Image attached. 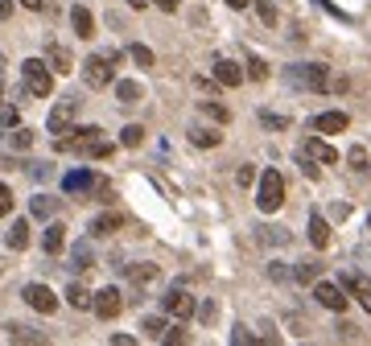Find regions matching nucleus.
Returning a JSON list of instances; mask_svg holds the SVG:
<instances>
[{"label":"nucleus","mask_w":371,"mask_h":346,"mask_svg":"<svg viewBox=\"0 0 371 346\" xmlns=\"http://www.w3.org/2000/svg\"><path fill=\"white\" fill-rule=\"evenodd\" d=\"M58 153H78V157H91V161H107L112 144L103 140V132L95 124H87V128H74V136H58Z\"/></svg>","instance_id":"f257e3e1"},{"label":"nucleus","mask_w":371,"mask_h":346,"mask_svg":"<svg viewBox=\"0 0 371 346\" xmlns=\"http://www.w3.org/2000/svg\"><path fill=\"white\" fill-rule=\"evenodd\" d=\"M281 202H285V177L277 169H264L256 182V206L264 215H273V210H281Z\"/></svg>","instance_id":"f03ea898"},{"label":"nucleus","mask_w":371,"mask_h":346,"mask_svg":"<svg viewBox=\"0 0 371 346\" xmlns=\"http://www.w3.org/2000/svg\"><path fill=\"white\" fill-rule=\"evenodd\" d=\"M45 66H50V62H41V58H29V62H21L25 91H29V95H37V99H45V95L54 91V74H50Z\"/></svg>","instance_id":"7ed1b4c3"},{"label":"nucleus","mask_w":371,"mask_h":346,"mask_svg":"<svg viewBox=\"0 0 371 346\" xmlns=\"http://www.w3.org/2000/svg\"><path fill=\"white\" fill-rule=\"evenodd\" d=\"M285 78H289V83H297V87H306V91H326V87H330V70H326L322 62H301V66H289V70H285Z\"/></svg>","instance_id":"20e7f679"},{"label":"nucleus","mask_w":371,"mask_h":346,"mask_svg":"<svg viewBox=\"0 0 371 346\" xmlns=\"http://www.w3.org/2000/svg\"><path fill=\"white\" fill-rule=\"evenodd\" d=\"M112 78H116V62H112L107 54H91V58L83 62V83H87V87L99 91V87H107Z\"/></svg>","instance_id":"39448f33"},{"label":"nucleus","mask_w":371,"mask_h":346,"mask_svg":"<svg viewBox=\"0 0 371 346\" xmlns=\"http://www.w3.org/2000/svg\"><path fill=\"white\" fill-rule=\"evenodd\" d=\"M62 190H66V194H74V198H78V194H103V190H107V182H103L99 173H91V169H74V173H66V177H62Z\"/></svg>","instance_id":"423d86ee"},{"label":"nucleus","mask_w":371,"mask_h":346,"mask_svg":"<svg viewBox=\"0 0 371 346\" xmlns=\"http://www.w3.org/2000/svg\"><path fill=\"white\" fill-rule=\"evenodd\" d=\"M314 297H318V305H322V310H335V314H343V310H347V289H343V285L314 281Z\"/></svg>","instance_id":"0eeeda50"},{"label":"nucleus","mask_w":371,"mask_h":346,"mask_svg":"<svg viewBox=\"0 0 371 346\" xmlns=\"http://www.w3.org/2000/svg\"><path fill=\"white\" fill-rule=\"evenodd\" d=\"M78 116V99L70 95V99H62V103H54V111H50V120H45V132H66L70 128V120Z\"/></svg>","instance_id":"6e6552de"},{"label":"nucleus","mask_w":371,"mask_h":346,"mask_svg":"<svg viewBox=\"0 0 371 346\" xmlns=\"http://www.w3.org/2000/svg\"><path fill=\"white\" fill-rule=\"evenodd\" d=\"M21 297H25V305H29V310H37V314H54V310H58V297H54L45 285H25V289H21Z\"/></svg>","instance_id":"1a4fd4ad"},{"label":"nucleus","mask_w":371,"mask_h":346,"mask_svg":"<svg viewBox=\"0 0 371 346\" xmlns=\"http://www.w3.org/2000/svg\"><path fill=\"white\" fill-rule=\"evenodd\" d=\"M339 285H343V289H347V293H351V297H355V301L371 314V281L363 277V272H343Z\"/></svg>","instance_id":"9d476101"},{"label":"nucleus","mask_w":371,"mask_h":346,"mask_svg":"<svg viewBox=\"0 0 371 346\" xmlns=\"http://www.w3.org/2000/svg\"><path fill=\"white\" fill-rule=\"evenodd\" d=\"M161 305H165V314H169V318H178V322L194 314V297H190L186 289H169V293L161 297Z\"/></svg>","instance_id":"9b49d317"},{"label":"nucleus","mask_w":371,"mask_h":346,"mask_svg":"<svg viewBox=\"0 0 371 346\" xmlns=\"http://www.w3.org/2000/svg\"><path fill=\"white\" fill-rule=\"evenodd\" d=\"M91 310L107 322V318H116L120 310H124V297H120V289H99L95 293V301H91Z\"/></svg>","instance_id":"f8f14e48"},{"label":"nucleus","mask_w":371,"mask_h":346,"mask_svg":"<svg viewBox=\"0 0 371 346\" xmlns=\"http://www.w3.org/2000/svg\"><path fill=\"white\" fill-rule=\"evenodd\" d=\"M244 74H248V70H240V62H231V58H219V62H215V83H219V87H240Z\"/></svg>","instance_id":"ddd939ff"},{"label":"nucleus","mask_w":371,"mask_h":346,"mask_svg":"<svg viewBox=\"0 0 371 346\" xmlns=\"http://www.w3.org/2000/svg\"><path fill=\"white\" fill-rule=\"evenodd\" d=\"M45 62H50V70H58V74H70V70H74L70 50H66V45H58V41H50V45H45Z\"/></svg>","instance_id":"4468645a"},{"label":"nucleus","mask_w":371,"mask_h":346,"mask_svg":"<svg viewBox=\"0 0 371 346\" xmlns=\"http://www.w3.org/2000/svg\"><path fill=\"white\" fill-rule=\"evenodd\" d=\"M301 153H306V157H314L318 165H335V161H339V149H330V144H326V140H318V136H310V140L301 144Z\"/></svg>","instance_id":"2eb2a0df"},{"label":"nucleus","mask_w":371,"mask_h":346,"mask_svg":"<svg viewBox=\"0 0 371 346\" xmlns=\"http://www.w3.org/2000/svg\"><path fill=\"white\" fill-rule=\"evenodd\" d=\"M310 244L314 248H330V223L322 219V210L310 215Z\"/></svg>","instance_id":"dca6fc26"},{"label":"nucleus","mask_w":371,"mask_h":346,"mask_svg":"<svg viewBox=\"0 0 371 346\" xmlns=\"http://www.w3.org/2000/svg\"><path fill=\"white\" fill-rule=\"evenodd\" d=\"M124 268H128V281H132L136 289L157 285V264H124Z\"/></svg>","instance_id":"f3484780"},{"label":"nucleus","mask_w":371,"mask_h":346,"mask_svg":"<svg viewBox=\"0 0 371 346\" xmlns=\"http://www.w3.org/2000/svg\"><path fill=\"white\" fill-rule=\"evenodd\" d=\"M351 120H347V111H322V116H314V128L318 132H343Z\"/></svg>","instance_id":"a211bd4d"},{"label":"nucleus","mask_w":371,"mask_h":346,"mask_svg":"<svg viewBox=\"0 0 371 346\" xmlns=\"http://www.w3.org/2000/svg\"><path fill=\"white\" fill-rule=\"evenodd\" d=\"M62 244H66V227H62V223H50V227H45V235H41L45 256H58V252H62Z\"/></svg>","instance_id":"6ab92c4d"},{"label":"nucleus","mask_w":371,"mask_h":346,"mask_svg":"<svg viewBox=\"0 0 371 346\" xmlns=\"http://www.w3.org/2000/svg\"><path fill=\"white\" fill-rule=\"evenodd\" d=\"M70 25H74V37H95V21L87 8H70Z\"/></svg>","instance_id":"aec40b11"},{"label":"nucleus","mask_w":371,"mask_h":346,"mask_svg":"<svg viewBox=\"0 0 371 346\" xmlns=\"http://www.w3.org/2000/svg\"><path fill=\"white\" fill-rule=\"evenodd\" d=\"M8 248H12V252H25V248H29V223H25V219H17V223L8 227Z\"/></svg>","instance_id":"412c9836"},{"label":"nucleus","mask_w":371,"mask_h":346,"mask_svg":"<svg viewBox=\"0 0 371 346\" xmlns=\"http://www.w3.org/2000/svg\"><path fill=\"white\" fill-rule=\"evenodd\" d=\"M70 260H74V268H78V272H87V268H95V256H91V244H87V239H78V244H74V256H70Z\"/></svg>","instance_id":"4be33fe9"},{"label":"nucleus","mask_w":371,"mask_h":346,"mask_svg":"<svg viewBox=\"0 0 371 346\" xmlns=\"http://www.w3.org/2000/svg\"><path fill=\"white\" fill-rule=\"evenodd\" d=\"M66 301H70L74 310H91V301H95V293H87L83 285H74V281H70V289H66Z\"/></svg>","instance_id":"5701e85b"},{"label":"nucleus","mask_w":371,"mask_h":346,"mask_svg":"<svg viewBox=\"0 0 371 346\" xmlns=\"http://www.w3.org/2000/svg\"><path fill=\"white\" fill-rule=\"evenodd\" d=\"M116 99H120V103H136V99H140V83L120 78V83H116Z\"/></svg>","instance_id":"b1692460"},{"label":"nucleus","mask_w":371,"mask_h":346,"mask_svg":"<svg viewBox=\"0 0 371 346\" xmlns=\"http://www.w3.org/2000/svg\"><path fill=\"white\" fill-rule=\"evenodd\" d=\"M29 210H33V215H37V219H50V215H54V210H58V198H50V194H37V198H33V206H29Z\"/></svg>","instance_id":"393cba45"},{"label":"nucleus","mask_w":371,"mask_h":346,"mask_svg":"<svg viewBox=\"0 0 371 346\" xmlns=\"http://www.w3.org/2000/svg\"><path fill=\"white\" fill-rule=\"evenodd\" d=\"M318 272H322V264H318V260H306V264H297V268H293V277H297L301 285H314V281H318Z\"/></svg>","instance_id":"a878e982"},{"label":"nucleus","mask_w":371,"mask_h":346,"mask_svg":"<svg viewBox=\"0 0 371 346\" xmlns=\"http://www.w3.org/2000/svg\"><path fill=\"white\" fill-rule=\"evenodd\" d=\"M190 140H194L198 149H215L223 136H219V132H211V128H194V132H190Z\"/></svg>","instance_id":"bb28decb"},{"label":"nucleus","mask_w":371,"mask_h":346,"mask_svg":"<svg viewBox=\"0 0 371 346\" xmlns=\"http://www.w3.org/2000/svg\"><path fill=\"white\" fill-rule=\"evenodd\" d=\"M120 223H124V219H120V215H99V219H95V223H91V231H95V235H112V231H116V227H120Z\"/></svg>","instance_id":"cd10ccee"},{"label":"nucleus","mask_w":371,"mask_h":346,"mask_svg":"<svg viewBox=\"0 0 371 346\" xmlns=\"http://www.w3.org/2000/svg\"><path fill=\"white\" fill-rule=\"evenodd\" d=\"M140 140H145V128H140V124H128V128L120 132V144H124V149H136Z\"/></svg>","instance_id":"c85d7f7f"},{"label":"nucleus","mask_w":371,"mask_h":346,"mask_svg":"<svg viewBox=\"0 0 371 346\" xmlns=\"http://www.w3.org/2000/svg\"><path fill=\"white\" fill-rule=\"evenodd\" d=\"M4 330H8V338H17V343H37V338H41V334H33V330L21 326V322H8Z\"/></svg>","instance_id":"c756f323"},{"label":"nucleus","mask_w":371,"mask_h":346,"mask_svg":"<svg viewBox=\"0 0 371 346\" xmlns=\"http://www.w3.org/2000/svg\"><path fill=\"white\" fill-rule=\"evenodd\" d=\"M248 78L264 83V78H268V62H264V58H248Z\"/></svg>","instance_id":"7c9ffc66"},{"label":"nucleus","mask_w":371,"mask_h":346,"mask_svg":"<svg viewBox=\"0 0 371 346\" xmlns=\"http://www.w3.org/2000/svg\"><path fill=\"white\" fill-rule=\"evenodd\" d=\"M140 326H145V334H149V338H157V343H161V334H165V318H145Z\"/></svg>","instance_id":"2f4dec72"},{"label":"nucleus","mask_w":371,"mask_h":346,"mask_svg":"<svg viewBox=\"0 0 371 346\" xmlns=\"http://www.w3.org/2000/svg\"><path fill=\"white\" fill-rule=\"evenodd\" d=\"M256 12H260L264 25H277V8H273V0H256Z\"/></svg>","instance_id":"473e14b6"},{"label":"nucleus","mask_w":371,"mask_h":346,"mask_svg":"<svg viewBox=\"0 0 371 346\" xmlns=\"http://www.w3.org/2000/svg\"><path fill=\"white\" fill-rule=\"evenodd\" d=\"M128 54H132V62H136V66H153V50H149V45H132Z\"/></svg>","instance_id":"72a5a7b5"},{"label":"nucleus","mask_w":371,"mask_h":346,"mask_svg":"<svg viewBox=\"0 0 371 346\" xmlns=\"http://www.w3.org/2000/svg\"><path fill=\"white\" fill-rule=\"evenodd\" d=\"M202 111H206L211 120H219V124H227V120H231V111H227L223 103H202Z\"/></svg>","instance_id":"f704fd0d"},{"label":"nucleus","mask_w":371,"mask_h":346,"mask_svg":"<svg viewBox=\"0 0 371 346\" xmlns=\"http://www.w3.org/2000/svg\"><path fill=\"white\" fill-rule=\"evenodd\" d=\"M347 161H351V169H368V149H363V144H355V149L347 153Z\"/></svg>","instance_id":"c9c22d12"},{"label":"nucleus","mask_w":371,"mask_h":346,"mask_svg":"<svg viewBox=\"0 0 371 346\" xmlns=\"http://www.w3.org/2000/svg\"><path fill=\"white\" fill-rule=\"evenodd\" d=\"M17 124H21V111H17V107H8V111H0V136H4L8 128H17Z\"/></svg>","instance_id":"e433bc0d"},{"label":"nucleus","mask_w":371,"mask_h":346,"mask_svg":"<svg viewBox=\"0 0 371 346\" xmlns=\"http://www.w3.org/2000/svg\"><path fill=\"white\" fill-rule=\"evenodd\" d=\"M260 124L264 128H289V120L285 116H273V111H260Z\"/></svg>","instance_id":"4c0bfd02"},{"label":"nucleus","mask_w":371,"mask_h":346,"mask_svg":"<svg viewBox=\"0 0 371 346\" xmlns=\"http://www.w3.org/2000/svg\"><path fill=\"white\" fill-rule=\"evenodd\" d=\"M12 144H17V149H29V144H33V132H29V128H17V132H12Z\"/></svg>","instance_id":"58836bf2"},{"label":"nucleus","mask_w":371,"mask_h":346,"mask_svg":"<svg viewBox=\"0 0 371 346\" xmlns=\"http://www.w3.org/2000/svg\"><path fill=\"white\" fill-rule=\"evenodd\" d=\"M235 182H240V186H252V182H256V169H252V165H240V169H235Z\"/></svg>","instance_id":"ea45409f"},{"label":"nucleus","mask_w":371,"mask_h":346,"mask_svg":"<svg viewBox=\"0 0 371 346\" xmlns=\"http://www.w3.org/2000/svg\"><path fill=\"white\" fill-rule=\"evenodd\" d=\"M260 231H264V239H268V244H289V235H285L281 227H260Z\"/></svg>","instance_id":"a19ab883"},{"label":"nucleus","mask_w":371,"mask_h":346,"mask_svg":"<svg viewBox=\"0 0 371 346\" xmlns=\"http://www.w3.org/2000/svg\"><path fill=\"white\" fill-rule=\"evenodd\" d=\"M8 210H12V194H8V186L0 182V219H4Z\"/></svg>","instance_id":"79ce46f5"},{"label":"nucleus","mask_w":371,"mask_h":346,"mask_svg":"<svg viewBox=\"0 0 371 346\" xmlns=\"http://www.w3.org/2000/svg\"><path fill=\"white\" fill-rule=\"evenodd\" d=\"M231 343H235V346H252V343H256V338H252L248 330H235V334H231Z\"/></svg>","instance_id":"37998d69"},{"label":"nucleus","mask_w":371,"mask_h":346,"mask_svg":"<svg viewBox=\"0 0 371 346\" xmlns=\"http://www.w3.org/2000/svg\"><path fill=\"white\" fill-rule=\"evenodd\" d=\"M29 173H33V177H37V182H45V177H50V173H54V169H50V165H33V169H29Z\"/></svg>","instance_id":"c03bdc74"},{"label":"nucleus","mask_w":371,"mask_h":346,"mask_svg":"<svg viewBox=\"0 0 371 346\" xmlns=\"http://www.w3.org/2000/svg\"><path fill=\"white\" fill-rule=\"evenodd\" d=\"M339 334H343V338H359V326H351V322H343V326H339Z\"/></svg>","instance_id":"a18cd8bd"},{"label":"nucleus","mask_w":371,"mask_h":346,"mask_svg":"<svg viewBox=\"0 0 371 346\" xmlns=\"http://www.w3.org/2000/svg\"><path fill=\"white\" fill-rule=\"evenodd\" d=\"M161 343H186V334H182V330H165Z\"/></svg>","instance_id":"49530a36"},{"label":"nucleus","mask_w":371,"mask_h":346,"mask_svg":"<svg viewBox=\"0 0 371 346\" xmlns=\"http://www.w3.org/2000/svg\"><path fill=\"white\" fill-rule=\"evenodd\" d=\"M149 4H157L161 12H173V8H178V0H149Z\"/></svg>","instance_id":"de8ad7c7"},{"label":"nucleus","mask_w":371,"mask_h":346,"mask_svg":"<svg viewBox=\"0 0 371 346\" xmlns=\"http://www.w3.org/2000/svg\"><path fill=\"white\" fill-rule=\"evenodd\" d=\"M8 12H12V0H0V21H4Z\"/></svg>","instance_id":"09e8293b"},{"label":"nucleus","mask_w":371,"mask_h":346,"mask_svg":"<svg viewBox=\"0 0 371 346\" xmlns=\"http://www.w3.org/2000/svg\"><path fill=\"white\" fill-rule=\"evenodd\" d=\"M0 103H4V58H0Z\"/></svg>","instance_id":"8fccbe9b"},{"label":"nucleus","mask_w":371,"mask_h":346,"mask_svg":"<svg viewBox=\"0 0 371 346\" xmlns=\"http://www.w3.org/2000/svg\"><path fill=\"white\" fill-rule=\"evenodd\" d=\"M21 4H25V8H33V12L41 8V0H21Z\"/></svg>","instance_id":"3c124183"},{"label":"nucleus","mask_w":371,"mask_h":346,"mask_svg":"<svg viewBox=\"0 0 371 346\" xmlns=\"http://www.w3.org/2000/svg\"><path fill=\"white\" fill-rule=\"evenodd\" d=\"M227 4H231V8H248L252 0H227Z\"/></svg>","instance_id":"603ef678"},{"label":"nucleus","mask_w":371,"mask_h":346,"mask_svg":"<svg viewBox=\"0 0 371 346\" xmlns=\"http://www.w3.org/2000/svg\"><path fill=\"white\" fill-rule=\"evenodd\" d=\"M145 4H149V0H128V8H145Z\"/></svg>","instance_id":"864d4df0"},{"label":"nucleus","mask_w":371,"mask_h":346,"mask_svg":"<svg viewBox=\"0 0 371 346\" xmlns=\"http://www.w3.org/2000/svg\"><path fill=\"white\" fill-rule=\"evenodd\" d=\"M0 272H4V264H0Z\"/></svg>","instance_id":"5fc2aeb1"},{"label":"nucleus","mask_w":371,"mask_h":346,"mask_svg":"<svg viewBox=\"0 0 371 346\" xmlns=\"http://www.w3.org/2000/svg\"><path fill=\"white\" fill-rule=\"evenodd\" d=\"M368 227H371V219H368Z\"/></svg>","instance_id":"6e6d98bb"}]
</instances>
